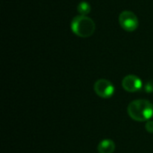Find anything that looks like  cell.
I'll list each match as a JSON object with an SVG mask.
<instances>
[{"instance_id":"obj_8","label":"cell","mask_w":153,"mask_h":153,"mask_svg":"<svg viewBox=\"0 0 153 153\" xmlns=\"http://www.w3.org/2000/svg\"><path fill=\"white\" fill-rule=\"evenodd\" d=\"M145 129L148 133L150 134H153V121H148L146 123V126H145Z\"/></svg>"},{"instance_id":"obj_4","label":"cell","mask_w":153,"mask_h":153,"mask_svg":"<svg viewBox=\"0 0 153 153\" xmlns=\"http://www.w3.org/2000/svg\"><path fill=\"white\" fill-rule=\"evenodd\" d=\"M94 91L99 97L108 99L113 96L115 92V87L108 80L100 79L94 83Z\"/></svg>"},{"instance_id":"obj_3","label":"cell","mask_w":153,"mask_h":153,"mask_svg":"<svg viewBox=\"0 0 153 153\" xmlns=\"http://www.w3.org/2000/svg\"><path fill=\"white\" fill-rule=\"evenodd\" d=\"M118 22L122 29L126 31L132 32L137 30L139 26V21L136 14L131 11H123L120 13Z\"/></svg>"},{"instance_id":"obj_6","label":"cell","mask_w":153,"mask_h":153,"mask_svg":"<svg viewBox=\"0 0 153 153\" xmlns=\"http://www.w3.org/2000/svg\"><path fill=\"white\" fill-rule=\"evenodd\" d=\"M116 149V144L112 140H103L98 145L99 153H113Z\"/></svg>"},{"instance_id":"obj_1","label":"cell","mask_w":153,"mask_h":153,"mask_svg":"<svg viewBox=\"0 0 153 153\" xmlns=\"http://www.w3.org/2000/svg\"><path fill=\"white\" fill-rule=\"evenodd\" d=\"M127 113L130 117L135 121H149L153 117L152 103L147 100H134L128 105Z\"/></svg>"},{"instance_id":"obj_9","label":"cell","mask_w":153,"mask_h":153,"mask_svg":"<svg viewBox=\"0 0 153 153\" xmlns=\"http://www.w3.org/2000/svg\"><path fill=\"white\" fill-rule=\"evenodd\" d=\"M145 91L147 92H152V91H153V82H149L145 85Z\"/></svg>"},{"instance_id":"obj_5","label":"cell","mask_w":153,"mask_h":153,"mask_svg":"<svg viewBox=\"0 0 153 153\" xmlns=\"http://www.w3.org/2000/svg\"><path fill=\"white\" fill-rule=\"evenodd\" d=\"M122 86L125 89V91L128 92H135L141 90V88L143 87V82L138 76L129 74L123 79Z\"/></svg>"},{"instance_id":"obj_7","label":"cell","mask_w":153,"mask_h":153,"mask_svg":"<svg viewBox=\"0 0 153 153\" xmlns=\"http://www.w3.org/2000/svg\"><path fill=\"white\" fill-rule=\"evenodd\" d=\"M77 11L80 13V15H87L91 12V5L89 3L82 1L77 6Z\"/></svg>"},{"instance_id":"obj_2","label":"cell","mask_w":153,"mask_h":153,"mask_svg":"<svg viewBox=\"0 0 153 153\" xmlns=\"http://www.w3.org/2000/svg\"><path fill=\"white\" fill-rule=\"evenodd\" d=\"M96 29L94 21L87 15L75 16L71 22L72 31L78 37L89 38L93 35Z\"/></svg>"}]
</instances>
